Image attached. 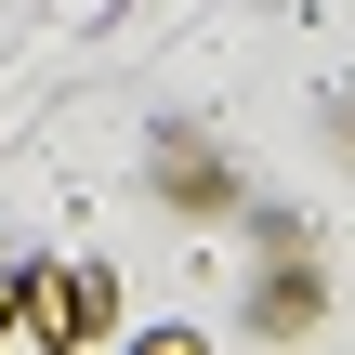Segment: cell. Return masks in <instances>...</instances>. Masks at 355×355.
<instances>
[{"mask_svg":"<svg viewBox=\"0 0 355 355\" xmlns=\"http://www.w3.org/2000/svg\"><path fill=\"white\" fill-rule=\"evenodd\" d=\"M158 198H171V211H224V158H211V132H184V119L158 132Z\"/></svg>","mask_w":355,"mask_h":355,"instance_id":"1","label":"cell"},{"mask_svg":"<svg viewBox=\"0 0 355 355\" xmlns=\"http://www.w3.org/2000/svg\"><path fill=\"white\" fill-rule=\"evenodd\" d=\"M40 329H53V343H105V329H119V277H105V263H66Z\"/></svg>","mask_w":355,"mask_h":355,"instance_id":"2","label":"cell"},{"mask_svg":"<svg viewBox=\"0 0 355 355\" xmlns=\"http://www.w3.org/2000/svg\"><path fill=\"white\" fill-rule=\"evenodd\" d=\"M329 132H343V145H355V92H343V105H329Z\"/></svg>","mask_w":355,"mask_h":355,"instance_id":"5","label":"cell"},{"mask_svg":"<svg viewBox=\"0 0 355 355\" xmlns=\"http://www.w3.org/2000/svg\"><path fill=\"white\" fill-rule=\"evenodd\" d=\"M250 329H263V343H303V329H316V263H303V250L250 290Z\"/></svg>","mask_w":355,"mask_h":355,"instance_id":"3","label":"cell"},{"mask_svg":"<svg viewBox=\"0 0 355 355\" xmlns=\"http://www.w3.org/2000/svg\"><path fill=\"white\" fill-rule=\"evenodd\" d=\"M26 316H53V277H40V263H0V343H13Z\"/></svg>","mask_w":355,"mask_h":355,"instance_id":"4","label":"cell"}]
</instances>
